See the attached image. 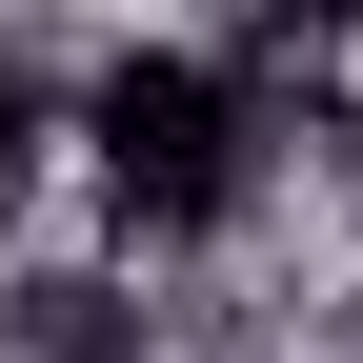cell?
Returning a JSON list of instances; mask_svg holds the SVG:
<instances>
[{"instance_id":"cell-1","label":"cell","mask_w":363,"mask_h":363,"mask_svg":"<svg viewBox=\"0 0 363 363\" xmlns=\"http://www.w3.org/2000/svg\"><path fill=\"white\" fill-rule=\"evenodd\" d=\"M81 182L121 242H222L262 202V101L222 40H101L81 61Z\"/></svg>"},{"instance_id":"cell-2","label":"cell","mask_w":363,"mask_h":363,"mask_svg":"<svg viewBox=\"0 0 363 363\" xmlns=\"http://www.w3.org/2000/svg\"><path fill=\"white\" fill-rule=\"evenodd\" d=\"M0 343H21V363H162V323H142V283H121V262H21Z\"/></svg>"},{"instance_id":"cell-3","label":"cell","mask_w":363,"mask_h":363,"mask_svg":"<svg viewBox=\"0 0 363 363\" xmlns=\"http://www.w3.org/2000/svg\"><path fill=\"white\" fill-rule=\"evenodd\" d=\"M81 162V81L21 61V21H0V222H40V182Z\"/></svg>"}]
</instances>
